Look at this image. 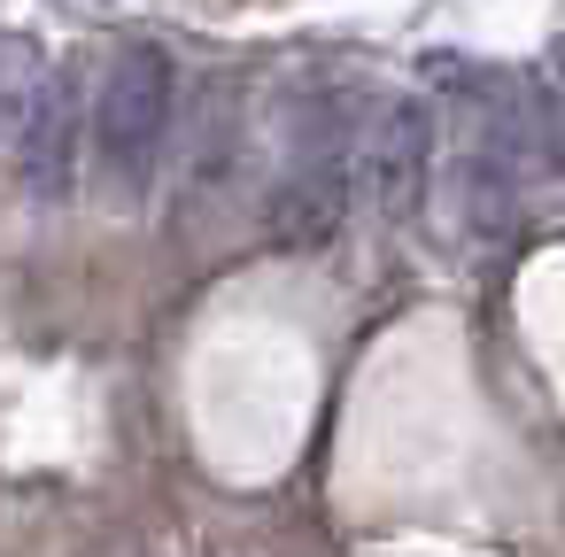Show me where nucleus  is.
<instances>
[{"label": "nucleus", "instance_id": "1", "mask_svg": "<svg viewBox=\"0 0 565 557\" xmlns=\"http://www.w3.org/2000/svg\"><path fill=\"white\" fill-rule=\"evenodd\" d=\"M349 171H356V125L341 117V101H310L295 117V156H287V179L264 202V225L287 248L333 240L341 210H349Z\"/></svg>", "mask_w": 565, "mask_h": 557}, {"label": "nucleus", "instance_id": "2", "mask_svg": "<svg viewBox=\"0 0 565 557\" xmlns=\"http://www.w3.org/2000/svg\"><path fill=\"white\" fill-rule=\"evenodd\" d=\"M163 132H171L163 47H117V63L102 71V94H94V148H102V171H109L117 194H140L156 179Z\"/></svg>", "mask_w": 565, "mask_h": 557}, {"label": "nucleus", "instance_id": "3", "mask_svg": "<svg viewBox=\"0 0 565 557\" xmlns=\"http://www.w3.org/2000/svg\"><path fill=\"white\" fill-rule=\"evenodd\" d=\"M356 171L372 186V202L387 217H418L426 202V179H434V109L426 101H380L364 140H356Z\"/></svg>", "mask_w": 565, "mask_h": 557}, {"label": "nucleus", "instance_id": "4", "mask_svg": "<svg viewBox=\"0 0 565 557\" xmlns=\"http://www.w3.org/2000/svg\"><path fill=\"white\" fill-rule=\"evenodd\" d=\"M17 179L32 202H63L78 186V78L71 71H47L17 117Z\"/></svg>", "mask_w": 565, "mask_h": 557}, {"label": "nucleus", "instance_id": "5", "mask_svg": "<svg viewBox=\"0 0 565 557\" xmlns=\"http://www.w3.org/2000/svg\"><path fill=\"white\" fill-rule=\"evenodd\" d=\"M40 78H47V63H40L32 40H0V132H17V117H24Z\"/></svg>", "mask_w": 565, "mask_h": 557}]
</instances>
